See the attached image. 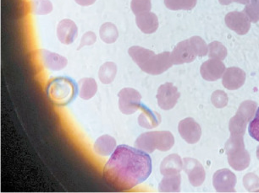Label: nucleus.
<instances>
[{"label":"nucleus","mask_w":259,"mask_h":193,"mask_svg":"<svg viewBox=\"0 0 259 193\" xmlns=\"http://www.w3.org/2000/svg\"><path fill=\"white\" fill-rule=\"evenodd\" d=\"M152 169V159L148 153L121 144L104 166L103 178L115 190H131L144 182L151 175Z\"/></svg>","instance_id":"f257e3e1"},{"label":"nucleus","mask_w":259,"mask_h":193,"mask_svg":"<svg viewBox=\"0 0 259 193\" xmlns=\"http://www.w3.org/2000/svg\"><path fill=\"white\" fill-rule=\"evenodd\" d=\"M48 97L58 106L71 103L77 95L78 87L75 81L69 77H58L50 80L46 89Z\"/></svg>","instance_id":"f03ea898"},{"label":"nucleus","mask_w":259,"mask_h":193,"mask_svg":"<svg viewBox=\"0 0 259 193\" xmlns=\"http://www.w3.org/2000/svg\"><path fill=\"white\" fill-rule=\"evenodd\" d=\"M175 138L168 131L148 132L141 134L136 140L135 146L138 149L151 154L154 150L166 152L174 146Z\"/></svg>","instance_id":"7ed1b4c3"},{"label":"nucleus","mask_w":259,"mask_h":193,"mask_svg":"<svg viewBox=\"0 0 259 193\" xmlns=\"http://www.w3.org/2000/svg\"><path fill=\"white\" fill-rule=\"evenodd\" d=\"M244 135L231 134L226 144V155L229 164L234 170L241 171L248 167L251 157L248 151L245 149Z\"/></svg>","instance_id":"20e7f679"},{"label":"nucleus","mask_w":259,"mask_h":193,"mask_svg":"<svg viewBox=\"0 0 259 193\" xmlns=\"http://www.w3.org/2000/svg\"><path fill=\"white\" fill-rule=\"evenodd\" d=\"M119 108L124 115H132L140 110L142 95L133 88L122 89L118 94Z\"/></svg>","instance_id":"39448f33"},{"label":"nucleus","mask_w":259,"mask_h":193,"mask_svg":"<svg viewBox=\"0 0 259 193\" xmlns=\"http://www.w3.org/2000/svg\"><path fill=\"white\" fill-rule=\"evenodd\" d=\"M181 94L172 83H165L161 85L157 92L158 105L164 111H168L174 108L179 100Z\"/></svg>","instance_id":"423d86ee"},{"label":"nucleus","mask_w":259,"mask_h":193,"mask_svg":"<svg viewBox=\"0 0 259 193\" xmlns=\"http://www.w3.org/2000/svg\"><path fill=\"white\" fill-rule=\"evenodd\" d=\"M172 65H174L171 60L170 52H161L159 54H153L141 70L148 75H159L167 71Z\"/></svg>","instance_id":"0eeeda50"},{"label":"nucleus","mask_w":259,"mask_h":193,"mask_svg":"<svg viewBox=\"0 0 259 193\" xmlns=\"http://www.w3.org/2000/svg\"><path fill=\"white\" fill-rule=\"evenodd\" d=\"M170 57L173 65H180L193 62L197 54L190 39H188L177 44L173 52H171Z\"/></svg>","instance_id":"6e6552de"},{"label":"nucleus","mask_w":259,"mask_h":193,"mask_svg":"<svg viewBox=\"0 0 259 193\" xmlns=\"http://www.w3.org/2000/svg\"><path fill=\"white\" fill-rule=\"evenodd\" d=\"M212 184L218 192H235L236 176L228 169H222L214 173Z\"/></svg>","instance_id":"1a4fd4ad"},{"label":"nucleus","mask_w":259,"mask_h":193,"mask_svg":"<svg viewBox=\"0 0 259 193\" xmlns=\"http://www.w3.org/2000/svg\"><path fill=\"white\" fill-rule=\"evenodd\" d=\"M36 55L39 62L46 70L60 71L64 70L68 63L67 59L65 57L48 50H37Z\"/></svg>","instance_id":"9d476101"},{"label":"nucleus","mask_w":259,"mask_h":193,"mask_svg":"<svg viewBox=\"0 0 259 193\" xmlns=\"http://www.w3.org/2000/svg\"><path fill=\"white\" fill-rule=\"evenodd\" d=\"M180 135L187 144H194L202 136V128L194 119L187 117L180 121L178 126Z\"/></svg>","instance_id":"9b49d317"},{"label":"nucleus","mask_w":259,"mask_h":193,"mask_svg":"<svg viewBox=\"0 0 259 193\" xmlns=\"http://www.w3.org/2000/svg\"><path fill=\"white\" fill-rule=\"evenodd\" d=\"M183 170L187 173L188 179L193 186H200L206 178L204 168L198 160L192 158H186L183 162Z\"/></svg>","instance_id":"f8f14e48"},{"label":"nucleus","mask_w":259,"mask_h":193,"mask_svg":"<svg viewBox=\"0 0 259 193\" xmlns=\"http://www.w3.org/2000/svg\"><path fill=\"white\" fill-rule=\"evenodd\" d=\"M226 26L239 35H246L251 27V21L244 12L234 11L225 18Z\"/></svg>","instance_id":"ddd939ff"},{"label":"nucleus","mask_w":259,"mask_h":193,"mask_svg":"<svg viewBox=\"0 0 259 193\" xmlns=\"http://www.w3.org/2000/svg\"><path fill=\"white\" fill-rule=\"evenodd\" d=\"M226 71V66L221 60H207L202 63L200 69L202 77L207 81H216L223 76Z\"/></svg>","instance_id":"4468645a"},{"label":"nucleus","mask_w":259,"mask_h":193,"mask_svg":"<svg viewBox=\"0 0 259 193\" xmlns=\"http://www.w3.org/2000/svg\"><path fill=\"white\" fill-rule=\"evenodd\" d=\"M246 73L239 68H229L223 75V85L227 90H238L246 81Z\"/></svg>","instance_id":"2eb2a0df"},{"label":"nucleus","mask_w":259,"mask_h":193,"mask_svg":"<svg viewBox=\"0 0 259 193\" xmlns=\"http://www.w3.org/2000/svg\"><path fill=\"white\" fill-rule=\"evenodd\" d=\"M78 28L74 21L65 19L57 26V36L60 42L65 45L73 43L77 37Z\"/></svg>","instance_id":"dca6fc26"},{"label":"nucleus","mask_w":259,"mask_h":193,"mask_svg":"<svg viewBox=\"0 0 259 193\" xmlns=\"http://www.w3.org/2000/svg\"><path fill=\"white\" fill-rule=\"evenodd\" d=\"M136 23L144 34L154 33L158 28V17L150 11L136 16Z\"/></svg>","instance_id":"f3484780"},{"label":"nucleus","mask_w":259,"mask_h":193,"mask_svg":"<svg viewBox=\"0 0 259 193\" xmlns=\"http://www.w3.org/2000/svg\"><path fill=\"white\" fill-rule=\"evenodd\" d=\"M140 110L141 114L138 117V123L142 127L152 129L160 124L161 116L158 112L152 111L143 104H142Z\"/></svg>","instance_id":"a211bd4d"},{"label":"nucleus","mask_w":259,"mask_h":193,"mask_svg":"<svg viewBox=\"0 0 259 193\" xmlns=\"http://www.w3.org/2000/svg\"><path fill=\"white\" fill-rule=\"evenodd\" d=\"M183 169V162L179 155H170L161 163L160 172L163 175H177Z\"/></svg>","instance_id":"6ab92c4d"},{"label":"nucleus","mask_w":259,"mask_h":193,"mask_svg":"<svg viewBox=\"0 0 259 193\" xmlns=\"http://www.w3.org/2000/svg\"><path fill=\"white\" fill-rule=\"evenodd\" d=\"M94 149L97 155L109 156L116 149V140L109 135H103L97 139Z\"/></svg>","instance_id":"aec40b11"},{"label":"nucleus","mask_w":259,"mask_h":193,"mask_svg":"<svg viewBox=\"0 0 259 193\" xmlns=\"http://www.w3.org/2000/svg\"><path fill=\"white\" fill-rule=\"evenodd\" d=\"M78 86L80 98L85 101L93 98L98 91V85L93 78H83L79 80Z\"/></svg>","instance_id":"412c9836"},{"label":"nucleus","mask_w":259,"mask_h":193,"mask_svg":"<svg viewBox=\"0 0 259 193\" xmlns=\"http://www.w3.org/2000/svg\"><path fill=\"white\" fill-rule=\"evenodd\" d=\"M182 177L177 175H163L158 188L160 192H179L181 190Z\"/></svg>","instance_id":"4be33fe9"},{"label":"nucleus","mask_w":259,"mask_h":193,"mask_svg":"<svg viewBox=\"0 0 259 193\" xmlns=\"http://www.w3.org/2000/svg\"><path fill=\"white\" fill-rule=\"evenodd\" d=\"M128 53H129L130 57L133 58V61L139 66L140 69L145 65L146 62H148L153 54H155L153 51L138 46L130 47Z\"/></svg>","instance_id":"5701e85b"},{"label":"nucleus","mask_w":259,"mask_h":193,"mask_svg":"<svg viewBox=\"0 0 259 193\" xmlns=\"http://www.w3.org/2000/svg\"><path fill=\"white\" fill-rule=\"evenodd\" d=\"M99 35L102 41L107 44L114 43L119 37V31L116 26L110 22H106L102 25L99 30Z\"/></svg>","instance_id":"b1692460"},{"label":"nucleus","mask_w":259,"mask_h":193,"mask_svg":"<svg viewBox=\"0 0 259 193\" xmlns=\"http://www.w3.org/2000/svg\"><path fill=\"white\" fill-rule=\"evenodd\" d=\"M117 75V65L113 62H106L100 67L99 80L104 85H109L114 81Z\"/></svg>","instance_id":"393cba45"},{"label":"nucleus","mask_w":259,"mask_h":193,"mask_svg":"<svg viewBox=\"0 0 259 193\" xmlns=\"http://www.w3.org/2000/svg\"><path fill=\"white\" fill-rule=\"evenodd\" d=\"M30 9L33 15L47 16L52 12L53 5L50 0H31Z\"/></svg>","instance_id":"a878e982"},{"label":"nucleus","mask_w":259,"mask_h":193,"mask_svg":"<svg viewBox=\"0 0 259 193\" xmlns=\"http://www.w3.org/2000/svg\"><path fill=\"white\" fill-rule=\"evenodd\" d=\"M163 2L171 11H192L197 5V0H163Z\"/></svg>","instance_id":"bb28decb"},{"label":"nucleus","mask_w":259,"mask_h":193,"mask_svg":"<svg viewBox=\"0 0 259 193\" xmlns=\"http://www.w3.org/2000/svg\"><path fill=\"white\" fill-rule=\"evenodd\" d=\"M256 107H257V105L254 101H243L241 104L240 107H239L238 111H237L236 114L241 116L242 118L245 119L247 122H249V121H251L252 120V117L255 115Z\"/></svg>","instance_id":"cd10ccee"},{"label":"nucleus","mask_w":259,"mask_h":193,"mask_svg":"<svg viewBox=\"0 0 259 193\" xmlns=\"http://www.w3.org/2000/svg\"><path fill=\"white\" fill-rule=\"evenodd\" d=\"M208 57L212 59L224 60L227 56V49L223 44L219 41H212L207 46Z\"/></svg>","instance_id":"c85d7f7f"},{"label":"nucleus","mask_w":259,"mask_h":193,"mask_svg":"<svg viewBox=\"0 0 259 193\" xmlns=\"http://www.w3.org/2000/svg\"><path fill=\"white\" fill-rule=\"evenodd\" d=\"M247 121L245 119L242 118L241 116L236 114V116H233L230 121L229 128L231 131V134H241L244 135L246 132V126H247Z\"/></svg>","instance_id":"c756f323"},{"label":"nucleus","mask_w":259,"mask_h":193,"mask_svg":"<svg viewBox=\"0 0 259 193\" xmlns=\"http://www.w3.org/2000/svg\"><path fill=\"white\" fill-rule=\"evenodd\" d=\"M243 12L251 22L256 23L259 21V0H250L246 8L244 9Z\"/></svg>","instance_id":"7c9ffc66"},{"label":"nucleus","mask_w":259,"mask_h":193,"mask_svg":"<svg viewBox=\"0 0 259 193\" xmlns=\"http://www.w3.org/2000/svg\"><path fill=\"white\" fill-rule=\"evenodd\" d=\"M131 8L135 16L139 14L149 12L152 9L151 0H132Z\"/></svg>","instance_id":"2f4dec72"},{"label":"nucleus","mask_w":259,"mask_h":193,"mask_svg":"<svg viewBox=\"0 0 259 193\" xmlns=\"http://www.w3.org/2000/svg\"><path fill=\"white\" fill-rule=\"evenodd\" d=\"M211 101L216 108H224L228 104V96L222 90H216L212 93Z\"/></svg>","instance_id":"473e14b6"},{"label":"nucleus","mask_w":259,"mask_h":193,"mask_svg":"<svg viewBox=\"0 0 259 193\" xmlns=\"http://www.w3.org/2000/svg\"><path fill=\"white\" fill-rule=\"evenodd\" d=\"M190 41L192 42L197 56L203 57L207 54L208 47L206 42L200 36H192V38H190Z\"/></svg>","instance_id":"72a5a7b5"},{"label":"nucleus","mask_w":259,"mask_h":193,"mask_svg":"<svg viewBox=\"0 0 259 193\" xmlns=\"http://www.w3.org/2000/svg\"><path fill=\"white\" fill-rule=\"evenodd\" d=\"M243 185L248 191H255L259 189V177L252 173L246 174L243 178Z\"/></svg>","instance_id":"f704fd0d"},{"label":"nucleus","mask_w":259,"mask_h":193,"mask_svg":"<svg viewBox=\"0 0 259 193\" xmlns=\"http://www.w3.org/2000/svg\"><path fill=\"white\" fill-rule=\"evenodd\" d=\"M248 132L252 139L259 142V108L255 114V117L250 121Z\"/></svg>","instance_id":"c9c22d12"},{"label":"nucleus","mask_w":259,"mask_h":193,"mask_svg":"<svg viewBox=\"0 0 259 193\" xmlns=\"http://www.w3.org/2000/svg\"><path fill=\"white\" fill-rule=\"evenodd\" d=\"M97 41V36L94 31H88L83 35L80 40V46L78 47V50L81 49L82 47L85 46H91L95 43Z\"/></svg>","instance_id":"e433bc0d"},{"label":"nucleus","mask_w":259,"mask_h":193,"mask_svg":"<svg viewBox=\"0 0 259 193\" xmlns=\"http://www.w3.org/2000/svg\"><path fill=\"white\" fill-rule=\"evenodd\" d=\"M220 3L223 6H228L230 4L236 2V3L241 4V5H247L250 2V0H219Z\"/></svg>","instance_id":"4c0bfd02"},{"label":"nucleus","mask_w":259,"mask_h":193,"mask_svg":"<svg viewBox=\"0 0 259 193\" xmlns=\"http://www.w3.org/2000/svg\"><path fill=\"white\" fill-rule=\"evenodd\" d=\"M96 1L97 0H75V3L81 6H92V5H94Z\"/></svg>","instance_id":"58836bf2"},{"label":"nucleus","mask_w":259,"mask_h":193,"mask_svg":"<svg viewBox=\"0 0 259 193\" xmlns=\"http://www.w3.org/2000/svg\"><path fill=\"white\" fill-rule=\"evenodd\" d=\"M256 157L259 160V145L257 146V149H256Z\"/></svg>","instance_id":"ea45409f"}]
</instances>
